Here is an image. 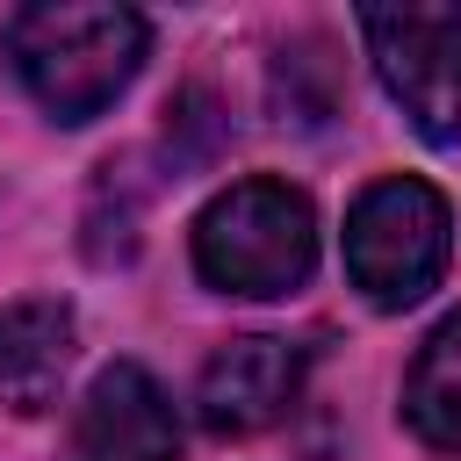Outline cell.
Here are the masks:
<instances>
[{"label":"cell","instance_id":"obj_4","mask_svg":"<svg viewBox=\"0 0 461 461\" xmlns=\"http://www.w3.org/2000/svg\"><path fill=\"white\" fill-rule=\"evenodd\" d=\"M375 79L411 115L418 137H461V14L454 7H360Z\"/></svg>","mask_w":461,"mask_h":461},{"label":"cell","instance_id":"obj_8","mask_svg":"<svg viewBox=\"0 0 461 461\" xmlns=\"http://www.w3.org/2000/svg\"><path fill=\"white\" fill-rule=\"evenodd\" d=\"M403 418L425 447H461V310L447 324H432V339L418 346L411 375H403Z\"/></svg>","mask_w":461,"mask_h":461},{"label":"cell","instance_id":"obj_1","mask_svg":"<svg viewBox=\"0 0 461 461\" xmlns=\"http://www.w3.org/2000/svg\"><path fill=\"white\" fill-rule=\"evenodd\" d=\"M151 22L137 7L43 0L7 22V58L50 122H94L144 65Z\"/></svg>","mask_w":461,"mask_h":461},{"label":"cell","instance_id":"obj_5","mask_svg":"<svg viewBox=\"0 0 461 461\" xmlns=\"http://www.w3.org/2000/svg\"><path fill=\"white\" fill-rule=\"evenodd\" d=\"M173 454H180V418L158 375L137 360L101 367L72 411L65 461H173Z\"/></svg>","mask_w":461,"mask_h":461},{"label":"cell","instance_id":"obj_7","mask_svg":"<svg viewBox=\"0 0 461 461\" xmlns=\"http://www.w3.org/2000/svg\"><path fill=\"white\" fill-rule=\"evenodd\" d=\"M72 346H79V324H72L65 303H50V295L7 303V310H0V403H14V411H50L58 389H65Z\"/></svg>","mask_w":461,"mask_h":461},{"label":"cell","instance_id":"obj_3","mask_svg":"<svg viewBox=\"0 0 461 461\" xmlns=\"http://www.w3.org/2000/svg\"><path fill=\"white\" fill-rule=\"evenodd\" d=\"M447 252H454L447 194L411 180V173L375 180L346 216V274L375 310L425 303L439 288V274H447Z\"/></svg>","mask_w":461,"mask_h":461},{"label":"cell","instance_id":"obj_2","mask_svg":"<svg viewBox=\"0 0 461 461\" xmlns=\"http://www.w3.org/2000/svg\"><path fill=\"white\" fill-rule=\"evenodd\" d=\"M317 267L310 194L288 180H238L194 216V274L223 295H288Z\"/></svg>","mask_w":461,"mask_h":461},{"label":"cell","instance_id":"obj_6","mask_svg":"<svg viewBox=\"0 0 461 461\" xmlns=\"http://www.w3.org/2000/svg\"><path fill=\"white\" fill-rule=\"evenodd\" d=\"M303 367H310V353L295 339H267V331L259 339H230L202 367L194 411H202L209 432H259L303 396Z\"/></svg>","mask_w":461,"mask_h":461}]
</instances>
